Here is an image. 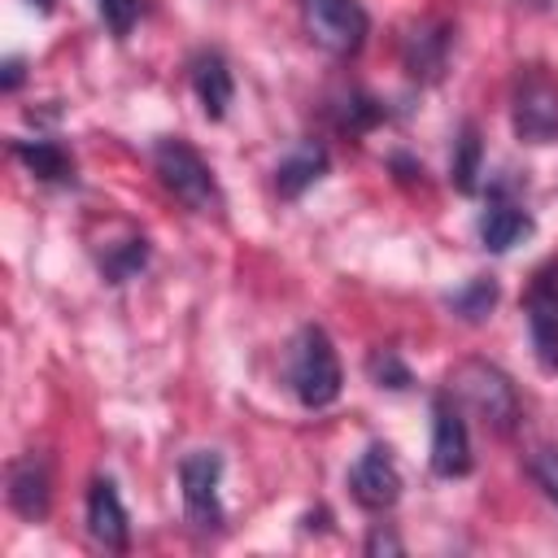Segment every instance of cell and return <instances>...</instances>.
Segmentation results:
<instances>
[{"instance_id": "obj_1", "label": "cell", "mask_w": 558, "mask_h": 558, "mask_svg": "<svg viewBox=\"0 0 558 558\" xmlns=\"http://www.w3.org/2000/svg\"><path fill=\"white\" fill-rule=\"evenodd\" d=\"M449 392L466 410H475V418H484V427L497 432V436H514L519 423H523V405H519V392H514L510 375L501 366L484 362V357L458 362L453 375H449Z\"/></svg>"}, {"instance_id": "obj_2", "label": "cell", "mask_w": 558, "mask_h": 558, "mask_svg": "<svg viewBox=\"0 0 558 558\" xmlns=\"http://www.w3.org/2000/svg\"><path fill=\"white\" fill-rule=\"evenodd\" d=\"M288 384H292V392L305 410H327L340 397L344 371H340L331 336L318 323H305L292 336V344H288Z\"/></svg>"}, {"instance_id": "obj_3", "label": "cell", "mask_w": 558, "mask_h": 558, "mask_svg": "<svg viewBox=\"0 0 558 558\" xmlns=\"http://www.w3.org/2000/svg\"><path fill=\"white\" fill-rule=\"evenodd\" d=\"M153 170L161 179V187L183 201L192 214H218L222 209V192H218V179L209 170V161L179 135L170 140H157L153 144Z\"/></svg>"}, {"instance_id": "obj_4", "label": "cell", "mask_w": 558, "mask_h": 558, "mask_svg": "<svg viewBox=\"0 0 558 558\" xmlns=\"http://www.w3.org/2000/svg\"><path fill=\"white\" fill-rule=\"evenodd\" d=\"M222 484V453L218 449H192L179 462V488H183V514L196 532H222L227 510L218 497Z\"/></svg>"}, {"instance_id": "obj_5", "label": "cell", "mask_w": 558, "mask_h": 558, "mask_svg": "<svg viewBox=\"0 0 558 558\" xmlns=\"http://www.w3.org/2000/svg\"><path fill=\"white\" fill-rule=\"evenodd\" d=\"M301 17H305L310 39L318 48H327L331 57L362 52V44L371 35V17L357 0H301Z\"/></svg>"}, {"instance_id": "obj_6", "label": "cell", "mask_w": 558, "mask_h": 558, "mask_svg": "<svg viewBox=\"0 0 558 558\" xmlns=\"http://www.w3.org/2000/svg\"><path fill=\"white\" fill-rule=\"evenodd\" d=\"M510 126L523 144H554L558 140V87L541 70L519 74L514 96H510Z\"/></svg>"}, {"instance_id": "obj_7", "label": "cell", "mask_w": 558, "mask_h": 558, "mask_svg": "<svg viewBox=\"0 0 558 558\" xmlns=\"http://www.w3.org/2000/svg\"><path fill=\"white\" fill-rule=\"evenodd\" d=\"M471 432L453 401V392H440L432 401V471L440 480H462L471 471Z\"/></svg>"}, {"instance_id": "obj_8", "label": "cell", "mask_w": 558, "mask_h": 558, "mask_svg": "<svg viewBox=\"0 0 558 558\" xmlns=\"http://www.w3.org/2000/svg\"><path fill=\"white\" fill-rule=\"evenodd\" d=\"M523 310H527V331H532L536 362L558 375V262L536 270Z\"/></svg>"}, {"instance_id": "obj_9", "label": "cell", "mask_w": 558, "mask_h": 558, "mask_svg": "<svg viewBox=\"0 0 558 558\" xmlns=\"http://www.w3.org/2000/svg\"><path fill=\"white\" fill-rule=\"evenodd\" d=\"M349 493L362 510H388L401 497V471L388 445H366L349 466Z\"/></svg>"}, {"instance_id": "obj_10", "label": "cell", "mask_w": 558, "mask_h": 558, "mask_svg": "<svg viewBox=\"0 0 558 558\" xmlns=\"http://www.w3.org/2000/svg\"><path fill=\"white\" fill-rule=\"evenodd\" d=\"M87 532L96 545H105L113 554H122L131 545V519H126V506L109 475L92 480V488H87Z\"/></svg>"}, {"instance_id": "obj_11", "label": "cell", "mask_w": 558, "mask_h": 558, "mask_svg": "<svg viewBox=\"0 0 558 558\" xmlns=\"http://www.w3.org/2000/svg\"><path fill=\"white\" fill-rule=\"evenodd\" d=\"M9 506L26 523H39L52 506V475L39 453H22L9 462Z\"/></svg>"}, {"instance_id": "obj_12", "label": "cell", "mask_w": 558, "mask_h": 558, "mask_svg": "<svg viewBox=\"0 0 558 558\" xmlns=\"http://www.w3.org/2000/svg\"><path fill=\"white\" fill-rule=\"evenodd\" d=\"M449 44H453V31L445 22H418L401 39V65H405V74L418 78V83H436L445 74Z\"/></svg>"}, {"instance_id": "obj_13", "label": "cell", "mask_w": 558, "mask_h": 558, "mask_svg": "<svg viewBox=\"0 0 558 558\" xmlns=\"http://www.w3.org/2000/svg\"><path fill=\"white\" fill-rule=\"evenodd\" d=\"M192 92H196V100H201L209 122L227 118V105L235 96V78H231V65H227L222 52L205 48V52L192 57Z\"/></svg>"}, {"instance_id": "obj_14", "label": "cell", "mask_w": 558, "mask_h": 558, "mask_svg": "<svg viewBox=\"0 0 558 558\" xmlns=\"http://www.w3.org/2000/svg\"><path fill=\"white\" fill-rule=\"evenodd\" d=\"M532 227H536V222H532V214H527L523 205L497 196V201H488V209L480 214V244H484L488 253H510L519 240L532 235Z\"/></svg>"}, {"instance_id": "obj_15", "label": "cell", "mask_w": 558, "mask_h": 558, "mask_svg": "<svg viewBox=\"0 0 558 558\" xmlns=\"http://www.w3.org/2000/svg\"><path fill=\"white\" fill-rule=\"evenodd\" d=\"M327 174V148L323 144H301V148H292L279 166H275V192L283 196V201H296L305 187H314L318 179Z\"/></svg>"}, {"instance_id": "obj_16", "label": "cell", "mask_w": 558, "mask_h": 558, "mask_svg": "<svg viewBox=\"0 0 558 558\" xmlns=\"http://www.w3.org/2000/svg\"><path fill=\"white\" fill-rule=\"evenodd\" d=\"M9 153L39 179V183H74V157L57 140H13Z\"/></svg>"}, {"instance_id": "obj_17", "label": "cell", "mask_w": 558, "mask_h": 558, "mask_svg": "<svg viewBox=\"0 0 558 558\" xmlns=\"http://www.w3.org/2000/svg\"><path fill=\"white\" fill-rule=\"evenodd\" d=\"M384 118H388V105L375 100V96L362 92V87H349V92L331 105V122H336L340 135H366V131H375Z\"/></svg>"}, {"instance_id": "obj_18", "label": "cell", "mask_w": 558, "mask_h": 558, "mask_svg": "<svg viewBox=\"0 0 558 558\" xmlns=\"http://www.w3.org/2000/svg\"><path fill=\"white\" fill-rule=\"evenodd\" d=\"M497 296H501V288H497L493 275H471L462 288H453V292L445 296V305H449L462 323H484V318L493 314Z\"/></svg>"}, {"instance_id": "obj_19", "label": "cell", "mask_w": 558, "mask_h": 558, "mask_svg": "<svg viewBox=\"0 0 558 558\" xmlns=\"http://www.w3.org/2000/svg\"><path fill=\"white\" fill-rule=\"evenodd\" d=\"M480 161H484V144H480V131L475 122H462L458 140H453V166H449V179L458 192H475L480 187Z\"/></svg>"}, {"instance_id": "obj_20", "label": "cell", "mask_w": 558, "mask_h": 558, "mask_svg": "<svg viewBox=\"0 0 558 558\" xmlns=\"http://www.w3.org/2000/svg\"><path fill=\"white\" fill-rule=\"evenodd\" d=\"M144 266H148V240H144V235H126L122 244H109V248L100 253V275H105L109 283H126V279H135Z\"/></svg>"}, {"instance_id": "obj_21", "label": "cell", "mask_w": 558, "mask_h": 558, "mask_svg": "<svg viewBox=\"0 0 558 558\" xmlns=\"http://www.w3.org/2000/svg\"><path fill=\"white\" fill-rule=\"evenodd\" d=\"M366 371H371V379H375L379 388H392V392H401V388H410V384H414L410 366H405L392 349H375V353L366 357Z\"/></svg>"}, {"instance_id": "obj_22", "label": "cell", "mask_w": 558, "mask_h": 558, "mask_svg": "<svg viewBox=\"0 0 558 558\" xmlns=\"http://www.w3.org/2000/svg\"><path fill=\"white\" fill-rule=\"evenodd\" d=\"M96 9H100V22L109 26V35H113V39H126L131 26H135L140 13H144V0H96Z\"/></svg>"}, {"instance_id": "obj_23", "label": "cell", "mask_w": 558, "mask_h": 558, "mask_svg": "<svg viewBox=\"0 0 558 558\" xmlns=\"http://www.w3.org/2000/svg\"><path fill=\"white\" fill-rule=\"evenodd\" d=\"M527 475H532L536 488L558 506V445H541V449H532V458H527Z\"/></svg>"}, {"instance_id": "obj_24", "label": "cell", "mask_w": 558, "mask_h": 558, "mask_svg": "<svg viewBox=\"0 0 558 558\" xmlns=\"http://www.w3.org/2000/svg\"><path fill=\"white\" fill-rule=\"evenodd\" d=\"M22 78H26V61H22V57H9V61L0 65V92L13 96V92L22 87Z\"/></svg>"}, {"instance_id": "obj_25", "label": "cell", "mask_w": 558, "mask_h": 558, "mask_svg": "<svg viewBox=\"0 0 558 558\" xmlns=\"http://www.w3.org/2000/svg\"><path fill=\"white\" fill-rule=\"evenodd\" d=\"M366 554H401V541H397L392 532H384V527H375V532L366 536Z\"/></svg>"}, {"instance_id": "obj_26", "label": "cell", "mask_w": 558, "mask_h": 558, "mask_svg": "<svg viewBox=\"0 0 558 558\" xmlns=\"http://www.w3.org/2000/svg\"><path fill=\"white\" fill-rule=\"evenodd\" d=\"M388 166L397 170V179H414V174H423V166H414L405 153H392V157H388Z\"/></svg>"}, {"instance_id": "obj_27", "label": "cell", "mask_w": 558, "mask_h": 558, "mask_svg": "<svg viewBox=\"0 0 558 558\" xmlns=\"http://www.w3.org/2000/svg\"><path fill=\"white\" fill-rule=\"evenodd\" d=\"M26 4H31L35 13H52V4H57V0H26Z\"/></svg>"}]
</instances>
